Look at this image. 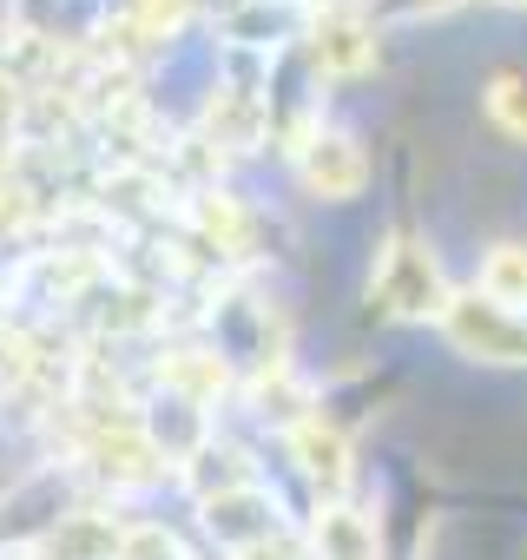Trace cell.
Here are the masks:
<instances>
[{"mask_svg":"<svg viewBox=\"0 0 527 560\" xmlns=\"http://www.w3.org/2000/svg\"><path fill=\"white\" fill-rule=\"evenodd\" d=\"M370 152H363V139H350V132H311L304 145H297V178H304V191L311 198H324V205H356L363 191H370Z\"/></svg>","mask_w":527,"mask_h":560,"instance_id":"cell-3","label":"cell"},{"mask_svg":"<svg viewBox=\"0 0 527 560\" xmlns=\"http://www.w3.org/2000/svg\"><path fill=\"white\" fill-rule=\"evenodd\" d=\"M311 553L317 560H383V527H376V514H363L350 501H317Z\"/></svg>","mask_w":527,"mask_h":560,"instance_id":"cell-7","label":"cell"},{"mask_svg":"<svg viewBox=\"0 0 527 560\" xmlns=\"http://www.w3.org/2000/svg\"><path fill=\"white\" fill-rule=\"evenodd\" d=\"M231 560H304V540L284 527V534H271V540H257V547H244V553H231Z\"/></svg>","mask_w":527,"mask_h":560,"instance_id":"cell-12","label":"cell"},{"mask_svg":"<svg viewBox=\"0 0 527 560\" xmlns=\"http://www.w3.org/2000/svg\"><path fill=\"white\" fill-rule=\"evenodd\" d=\"M435 330L475 370H527V311H507V304L481 298L475 284L448 298V311H442Z\"/></svg>","mask_w":527,"mask_h":560,"instance_id":"cell-2","label":"cell"},{"mask_svg":"<svg viewBox=\"0 0 527 560\" xmlns=\"http://www.w3.org/2000/svg\"><path fill=\"white\" fill-rule=\"evenodd\" d=\"M383 27L370 21V14H337V21H317L311 27V67L324 73V80H363V73H376V60H383V40H376Z\"/></svg>","mask_w":527,"mask_h":560,"instance_id":"cell-5","label":"cell"},{"mask_svg":"<svg viewBox=\"0 0 527 560\" xmlns=\"http://www.w3.org/2000/svg\"><path fill=\"white\" fill-rule=\"evenodd\" d=\"M204 527L231 547V553H244V547H257V540H271V534H284V521H278V494L271 488H237V494H218V501H204Z\"/></svg>","mask_w":527,"mask_h":560,"instance_id":"cell-6","label":"cell"},{"mask_svg":"<svg viewBox=\"0 0 527 560\" xmlns=\"http://www.w3.org/2000/svg\"><path fill=\"white\" fill-rule=\"evenodd\" d=\"M475 291L507 304V311H527V237H494L475 264Z\"/></svg>","mask_w":527,"mask_h":560,"instance_id":"cell-8","label":"cell"},{"mask_svg":"<svg viewBox=\"0 0 527 560\" xmlns=\"http://www.w3.org/2000/svg\"><path fill=\"white\" fill-rule=\"evenodd\" d=\"M481 119L494 126V139H507V145L527 152V67L488 73V86H481Z\"/></svg>","mask_w":527,"mask_h":560,"instance_id":"cell-9","label":"cell"},{"mask_svg":"<svg viewBox=\"0 0 527 560\" xmlns=\"http://www.w3.org/2000/svg\"><path fill=\"white\" fill-rule=\"evenodd\" d=\"M468 0H370V21L376 27H422V21H448Z\"/></svg>","mask_w":527,"mask_h":560,"instance_id":"cell-10","label":"cell"},{"mask_svg":"<svg viewBox=\"0 0 527 560\" xmlns=\"http://www.w3.org/2000/svg\"><path fill=\"white\" fill-rule=\"evenodd\" d=\"M119 560H185V547L165 534V527H132L119 540Z\"/></svg>","mask_w":527,"mask_h":560,"instance_id":"cell-11","label":"cell"},{"mask_svg":"<svg viewBox=\"0 0 527 560\" xmlns=\"http://www.w3.org/2000/svg\"><path fill=\"white\" fill-rule=\"evenodd\" d=\"M455 284H448V270L435 257V244L422 231H389L376 244V264H370V311L389 317V324H442Z\"/></svg>","mask_w":527,"mask_h":560,"instance_id":"cell-1","label":"cell"},{"mask_svg":"<svg viewBox=\"0 0 527 560\" xmlns=\"http://www.w3.org/2000/svg\"><path fill=\"white\" fill-rule=\"evenodd\" d=\"M488 8H507V14H527V0H488Z\"/></svg>","mask_w":527,"mask_h":560,"instance_id":"cell-13","label":"cell"},{"mask_svg":"<svg viewBox=\"0 0 527 560\" xmlns=\"http://www.w3.org/2000/svg\"><path fill=\"white\" fill-rule=\"evenodd\" d=\"M284 448H291L297 475L317 488V501H343V494H350V481H356V448H350V429H343V422H330V416L317 409L311 422H297V429L284 435Z\"/></svg>","mask_w":527,"mask_h":560,"instance_id":"cell-4","label":"cell"}]
</instances>
